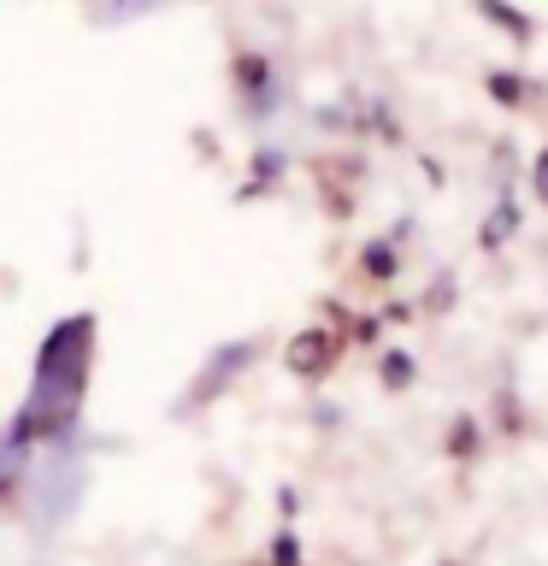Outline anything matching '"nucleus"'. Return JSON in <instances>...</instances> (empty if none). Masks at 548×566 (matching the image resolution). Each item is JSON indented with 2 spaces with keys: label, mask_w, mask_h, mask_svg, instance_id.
I'll return each instance as SVG.
<instances>
[{
  "label": "nucleus",
  "mask_w": 548,
  "mask_h": 566,
  "mask_svg": "<svg viewBox=\"0 0 548 566\" xmlns=\"http://www.w3.org/2000/svg\"><path fill=\"white\" fill-rule=\"evenodd\" d=\"M530 195H537V207H548V142L530 159Z\"/></svg>",
  "instance_id": "12"
},
{
  "label": "nucleus",
  "mask_w": 548,
  "mask_h": 566,
  "mask_svg": "<svg viewBox=\"0 0 548 566\" xmlns=\"http://www.w3.org/2000/svg\"><path fill=\"white\" fill-rule=\"evenodd\" d=\"M283 177H289V148H254V159H247V177L236 189V201H265L272 189H283Z\"/></svg>",
  "instance_id": "4"
},
{
  "label": "nucleus",
  "mask_w": 548,
  "mask_h": 566,
  "mask_svg": "<svg viewBox=\"0 0 548 566\" xmlns=\"http://www.w3.org/2000/svg\"><path fill=\"white\" fill-rule=\"evenodd\" d=\"M342 354H348V336L342 331H330V325H301L289 343H283V371L301 384H325L336 366H342Z\"/></svg>",
  "instance_id": "2"
},
{
  "label": "nucleus",
  "mask_w": 548,
  "mask_h": 566,
  "mask_svg": "<svg viewBox=\"0 0 548 566\" xmlns=\"http://www.w3.org/2000/svg\"><path fill=\"white\" fill-rule=\"evenodd\" d=\"M484 95H489L495 106H507V113H525V106H537V101H542V88L530 83L525 71L495 65V71H484Z\"/></svg>",
  "instance_id": "6"
},
{
  "label": "nucleus",
  "mask_w": 548,
  "mask_h": 566,
  "mask_svg": "<svg viewBox=\"0 0 548 566\" xmlns=\"http://www.w3.org/2000/svg\"><path fill=\"white\" fill-rule=\"evenodd\" d=\"M472 7H477V18H484V24L502 30L513 48H530V42H537V18H530L525 7H513V0H472Z\"/></svg>",
  "instance_id": "7"
},
{
  "label": "nucleus",
  "mask_w": 548,
  "mask_h": 566,
  "mask_svg": "<svg viewBox=\"0 0 548 566\" xmlns=\"http://www.w3.org/2000/svg\"><path fill=\"white\" fill-rule=\"evenodd\" d=\"M442 566H454V560H442Z\"/></svg>",
  "instance_id": "16"
},
{
  "label": "nucleus",
  "mask_w": 548,
  "mask_h": 566,
  "mask_svg": "<svg viewBox=\"0 0 548 566\" xmlns=\"http://www.w3.org/2000/svg\"><path fill=\"white\" fill-rule=\"evenodd\" d=\"M307 560V548H301V531L295 525H277L272 543H265V566H301Z\"/></svg>",
  "instance_id": "11"
},
{
  "label": "nucleus",
  "mask_w": 548,
  "mask_h": 566,
  "mask_svg": "<svg viewBox=\"0 0 548 566\" xmlns=\"http://www.w3.org/2000/svg\"><path fill=\"white\" fill-rule=\"evenodd\" d=\"M442 454H449V460H466V467H472V460L484 454V424H477L472 413H454V419H449V437H442Z\"/></svg>",
  "instance_id": "10"
},
{
  "label": "nucleus",
  "mask_w": 548,
  "mask_h": 566,
  "mask_svg": "<svg viewBox=\"0 0 548 566\" xmlns=\"http://www.w3.org/2000/svg\"><path fill=\"white\" fill-rule=\"evenodd\" d=\"M354 272H360L366 283H378V290H389V283L401 277V242H396V237H371V242H360V254H354Z\"/></svg>",
  "instance_id": "5"
},
{
  "label": "nucleus",
  "mask_w": 548,
  "mask_h": 566,
  "mask_svg": "<svg viewBox=\"0 0 548 566\" xmlns=\"http://www.w3.org/2000/svg\"><path fill=\"white\" fill-rule=\"evenodd\" d=\"M301 566H307V560H301Z\"/></svg>",
  "instance_id": "17"
},
{
  "label": "nucleus",
  "mask_w": 548,
  "mask_h": 566,
  "mask_svg": "<svg viewBox=\"0 0 548 566\" xmlns=\"http://www.w3.org/2000/svg\"><path fill=\"white\" fill-rule=\"evenodd\" d=\"M502 419H507V431H519V424H525V413H519V401H513L507 389H502Z\"/></svg>",
  "instance_id": "15"
},
{
  "label": "nucleus",
  "mask_w": 548,
  "mask_h": 566,
  "mask_svg": "<svg viewBox=\"0 0 548 566\" xmlns=\"http://www.w3.org/2000/svg\"><path fill=\"white\" fill-rule=\"evenodd\" d=\"M507 237H519V201H513V195L502 189V201L489 207L484 224H477V248H484V254H502Z\"/></svg>",
  "instance_id": "9"
},
{
  "label": "nucleus",
  "mask_w": 548,
  "mask_h": 566,
  "mask_svg": "<svg viewBox=\"0 0 548 566\" xmlns=\"http://www.w3.org/2000/svg\"><path fill=\"white\" fill-rule=\"evenodd\" d=\"M277 513H283V525L301 513V490H295V484H277Z\"/></svg>",
  "instance_id": "13"
},
{
  "label": "nucleus",
  "mask_w": 548,
  "mask_h": 566,
  "mask_svg": "<svg viewBox=\"0 0 548 566\" xmlns=\"http://www.w3.org/2000/svg\"><path fill=\"white\" fill-rule=\"evenodd\" d=\"M260 354H265L260 336H236V343H219V348H212L207 360H201V371L189 378V396L177 401V419H189L194 407H212V401H219L230 384L242 378L247 366H260Z\"/></svg>",
  "instance_id": "1"
},
{
  "label": "nucleus",
  "mask_w": 548,
  "mask_h": 566,
  "mask_svg": "<svg viewBox=\"0 0 548 566\" xmlns=\"http://www.w3.org/2000/svg\"><path fill=\"white\" fill-rule=\"evenodd\" d=\"M230 77H236V101H242V113L254 118V124H265V118L277 113L283 88H277V71H272V60H265V53L236 48V65H230Z\"/></svg>",
  "instance_id": "3"
},
{
  "label": "nucleus",
  "mask_w": 548,
  "mask_h": 566,
  "mask_svg": "<svg viewBox=\"0 0 548 566\" xmlns=\"http://www.w3.org/2000/svg\"><path fill=\"white\" fill-rule=\"evenodd\" d=\"M378 384L389 389V396L413 389V384H419V354L401 348V343H383V348H378Z\"/></svg>",
  "instance_id": "8"
},
{
  "label": "nucleus",
  "mask_w": 548,
  "mask_h": 566,
  "mask_svg": "<svg viewBox=\"0 0 548 566\" xmlns=\"http://www.w3.org/2000/svg\"><path fill=\"white\" fill-rule=\"evenodd\" d=\"M449 301H454V277H436V283H431V301H424V307H431V313H442Z\"/></svg>",
  "instance_id": "14"
}]
</instances>
